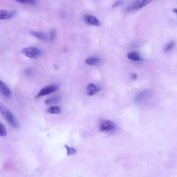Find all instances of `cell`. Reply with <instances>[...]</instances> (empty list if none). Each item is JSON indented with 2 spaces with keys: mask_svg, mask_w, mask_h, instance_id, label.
I'll use <instances>...</instances> for the list:
<instances>
[{
  "mask_svg": "<svg viewBox=\"0 0 177 177\" xmlns=\"http://www.w3.org/2000/svg\"><path fill=\"white\" fill-rule=\"evenodd\" d=\"M115 128L114 123L109 120H104L102 121L99 126V130L101 132L112 131Z\"/></svg>",
  "mask_w": 177,
  "mask_h": 177,
  "instance_id": "5",
  "label": "cell"
},
{
  "mask_svg": "<svg viewBox=\"0 0 177 177\" xmlns=\"http://www.w3.org/2000/svg\"><path fill=\"white\" fill-rule=\"evenodd\" d=\"M7 135V133L4 124L1 123L0 125V135L2 137H4Z\"/></svg>",
  "mask_w": 177,
  "mask_h": 177,
  "instance_id": "17",
  "label": "cell"
},
{
  "mask_svg": "<svg viewBox=\"0 0 177 177\" xmlns=\"http://www.w3.org/2000/svg\"><path fill=\"white\" fill-rule=\"evenodd\" d=\"M84 19L87 24L90 25L99 27L100 25V22L95 17L89 15L84 16Z\"/></svg>",
  "mask_w": 177,
  "mask_h": 177,
  "instance_id": "6",
  "label": "cell"
},
{
  "mask_svg": "<svg viewBox=\"0 0 177 177\" xmlns=\"http://www.w3.org/2000/svg\"><path fill=\"white\" fill-rule=\"evenodd\" d=\"M25 73L27 76H30L33 74V71L31 69H27L25 70Z\"/></svg>",
  "mask_w": 177,
  "mask_h": 177,
  "instance_id": "21",
  "label": "cell"
},
{
  "mask_svg": "<svg viewBox=\"0 0 177 177\" xmlns=\"http://www.w3.org/2000/svg\"><path fill=\"white\" fill-rule=\"evenodd\" d=\"M128 58L135 61H140L141 59L137 53L135 52H130L127 55Z\"/></svg>",
  "mask_w": 177,
  "mask_h": 177,
  "instance_id": "15",
  "label": "cell"
},
{
  "mask_svg": "<svg viewBox=\"0 0 177 177\" xmlns=\"http://www.w3.org/2000/svg\"><path fill=\"white\" fill-rule=\"evenodd\" d=\"M175 42L173 41L170 42L169 44L166 46V48L165 49V52H169L173 48L174 46H175Z\"/></svg>",
  "mask_w": 177,
  "mask_h": 177,
  "instance_id": "18",
  "label": "cell"
},
{
  "mask_svg": "<svg viewBox=\"0 0 177 177\" xmlns=\"http://www.w3.org/2000/svg\"><path fill=\"white\" fill-rule=\"evenodd\" d=\"M62 100V98L60 96H56L48 99L45 101V103L47 105L57 104L59 103Z\"/></svg>",
  "mask_w": 177,
  "mask_h": 177,
  "instance_id": "11",
  "label": "cell"
},
{
  "mask_svg": "<svg viewBox=\"0 0 177 177\" xmlns=\"http://www.w3.org/2000/svg\"><path fill=\"white\" fill-rule=\"evenodd\" d=\"M0 112L2 116L10 125L14 128L18 129L19 124L12 113L2 103H0Z\"/></svg>",
  "mask_w": 177,
  "mask_h": 177,
  "instance_id": "1",
  "label": "cell"
},
{
  "mask_svg": "<svg viewBox=\"0 0 177 177\" xmlns=\"http://www.w3.org/2000/svg\"><path fill=\"white\" fill-rule=\"evenodd\" d=\"M101 89L94 84L90 83L87 88V94L89 96H92L99 92Z\"/></svg>",
  "mask_w": 177,
  "mask_h": 177,
  "instance_id": "9",
  "label": "cell"
},
{
  "mask_svg": "<svg viewBox=\"0 0 177 177\" xmlns=\"http://www.w3.org/2000/svg\"><path fill=\"white\" fill-rule=\"evenodd\" d=\"M65 146L67 150V155L68 156L74 155L76 153L77 150L75 149L74 148L69 147L66 145H65Z\"/></svg>",
  "mask_w": 177,
  "mask_h": 177,
  "instance_id": "16",
  "label": "cell"
},
{
  "mask_svg": "<svg viewBox=\"0 0 177 177\" xmlns=\"http://www.w3.org/2000/svg\"><path fill=\"white\" fill-rule=\"evenodd\" d=\"M50 39L51 40H53L56 37V31L54 29L52 30L50 32Z\"/></svg>",
  "mask_w": 177,
  "mask_h": 177,
  "instance_id": "20",
  "label": "cell"
},
{
  "mask_svg": "<svg viewBox=\"0 0 177 177\" xmlns=\"http://www.w3.org/2000/svg\"><path fill=\"white\" fill-rule=\"evenodd\" d=\"M124 1V0H117V1L115 2L114 4L112 5L113 8H117L120 6L122 5Z\"/></svg>",
  "mask_w": 177,
  "mask_h": 177,
  "instance_id": "19",
  "label": "cell"
},
{
  "mask_svg": "<svg viewBox=\"0 0 177 177\" xmlns=\"http://www.w3.org/2000/svg\"><path fill=\"white\" fill-rule=\"evenodd\" d=\"M153 0H137L127 8V11L137 10L145 6Z\"/></svg>",
  "mask_w": 177,
  "mask_h": 177,
  "instance_id": "3",
  "label": "cell"
},
{
  "mask_svg": "<svg viewBox=\"0 0 177 177\" xmlns=\"http://www.w3.org/2000/svg\"><path fill=\"white\" fill-rule=\"evenodd\" d=\"M47 112L51 114H59L61 113V110L58 107L52 106L48 109Z\"/></svg>",
  "mask_w": 177,
  "mask_h": 177,
  "instance_id": "14",
  "label": "cell"
},
{
  "mask_svg": "<svg viewBox=\"0 0 177 177\" xmlns=\"http://www.w3.org/2000/svg\"><path fill=\"white\" fill-rule=\"evenodd\" d=\"M22 53L25 56L30 58H38L42 54L41 50L36 47H28L23 49Z\"/></svg>",
  "mask_w": 177,
  "mask_h": 177,
  "instance_id": "2",
  "label": "cell"
},
{
  "mask_svg": "<svg viewBox=\"0 0 177 177\" xmlns=\"http://www.w3.org/2000/svg\"><path fill=\"white\" fill-rule=\"evenodd\" d=\"M174 12H175L177 15V8H174L173 9Z\"/></svg>",
  "mask_w": 177,
  "mask_h": 177,
  "instance_id": "23",
  "label": "cell"
},
{
  "mask_svg": "<svg viewBox=\"0 0 177 177\" xmlns=\"http://www.w3.org/2000/svg\"><path fill=\"white\" fill-rule=\"evenodd\" d=\"M20 4L35 6L37 4V0H15Z\"/></svg>",
  "mask_w": 177,
  "mask_h": 177,
  "instance_id": "13",
  "label": "cell"
},
{
  "mask_svg": "<svg viewBox=\"0 0 177 177\" xmlns=\"http://www.w3.org/2000/svg\"><path fill=\"white\" fill-rule=\"evenodd\" d=\"M30 33L32 36L43 41H47L49 40V37L45 33L34 31H30Z\"/></svg>",
  "mask_w": 177,
  "mask_h": 177,
  "instance_id": "10",
  "label": "cell"
},
{
  "mask_svg": "<svg viewBox=\"0 0 177 177\" xmlns=\"http://www.w3.org/2000/svg\"><path fill=\"white\" fill-rule=\"evenodd\" d=\"M131 76L133 80H135L137 78V75L135 74H131Z\"/></svg>",
  "mask_w": 177,
  "mask_h": 177,
  "instance_id": "22",
  "label": "cell"
},
{
  "mask_svg": "<svg viewBox=\"0 0 177 177\" xmlns=\"http://www.w3.org/2000/svg\"><path fill=\"white\" fill-rule=\"evenodd\" d=\"M58 88L57 85H51L43 88L40 90L36 96L37 98L45 96L56 91Z\"/></svg>",
  "mask_w": 177,
  "mask_h": 177,
  "instance_id": "4",
  "label": "cell"
},
{
  "mask_svg": "<svg viewBox=\"0 0 177 177\" xmlns=\"http://www.w3.org/2000/svg\"><path fill=\"white\" fill-rule=\"evenodd\" d=\"M0 92L2 95L6 98L11 96V91L6 85L2 81H0Z\"/></svg>",
  "mask_w": 177,
  "mask_h": 177,
  "instance_id": "8",
  "label": "cell"
},
{
  "mask_svg": "<svg viewBox=\"0 0 177 177\" xmlns=\"http://www.w3.org/2000/svg\"><path fill=\"white\" fill-rule=\"evenodd\" d=\"M100 59L96 57H90L87 59L85 61L86 64L90 65H94L97 64L100 62Z\"/></svg>",
  "mask_w": 177,
  "mask_h": 177,
  "instance_id": "12",
  "label": "cell"
},
{
  "mask_svg": "<svg viewBox=\"0 0 177 177\" xmlns=\"http://www.w3.org/2000/svg\"><path fill=\"white\" fill-rule=\"evenodd\" d=\"M16 14L15 11H9L5 10L0 11V19H8L13 18Z\"/></svg>",
  "mask_w": 177,
  "mask_h": 177,
  "instance_id": "7",
  "label": "cell"
}]
</instances>
